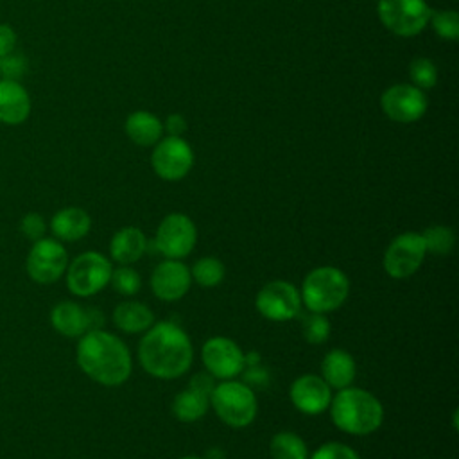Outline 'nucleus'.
<instances>
[{
  "label": "nucleus",
  "mask_w": 459,
  "mask_h": 459,
  "mask_svg": "<svg viewBox=\"0 0 459 459\" xmlns=\"http://www.w3.org/2000/svg\"><path fill=\"white\" fill-rule=\"evenodd\" d=\"M138 360L149 375L170 380L186 373L194 360V348L179 325L160 321L145 330L138 344Z\"/></svg>",
  "instance_id": "nucleus-1"
},
{
  "label": "nucleus",
  "mask_w": 459,
  "mask_h": 459,
  "mask_svg": "<svg viewBox=\"0 0 459 459\" xmlns=\"http://www.w3.org/2000/svg\"><path fill=\"white\" fill-rule=\"evenodd\" d=\"M77 364L91 380L106 387L124 384L133 369L131 353L124 341L100 328L81 335Z\"/></svg>",
  "instance_id": "nucleus-2"
},
{
  "label": "nucleus",
  "mask_w": 459,
  "mask_h": 459,
  "mask_svg": "<svg viewBox=\"0 0 459 459\" xmlns=\"http://www.w3.org/2000/svg\"><path fill=\"white\" fill-rule=\"evenodd\" d=\"M330 414L335 427L346 434L366 436L375 432L384 420L378 398L360 387H342L330 402Z\"/></svg>",
  "instance_id": "nucleus-3"
},
{
  "label": "nucleus",
  "mask_w": 459,
  "mask_h": 459,
  "mask_svg": "<svg viewBox=\"0 0 459 459\" xmlns=\"http://www.w3.org/2000/svg\"><path fill=\"white\" fill-rule=\"evenodd\" d=\"M348 292V276L333 265H321L305 276L299 296L310 312L328 314L346 301Z\"/></svg>",
  "instance_id": "nucleus-4"
},
{
  "label": "nucleus",
  "mask_w": 459,
  "mask_h": 459,
  "mask_svg": "<svg viewBox=\"0 0 459 459\" xmlns=\"http://www.w3.org/2000/svg\"><path fill=\"white\" fill-rule=\"evenodd\" d=\"M210 405L217 416L233 429L247 427L258 411L256 396L249 385L237 380H224L215 384L210 393Z\"/></svg>",
  "instance_id": "nucleus-5"
},
{
  "label": "nucleus",
  "mask_w": 459,
  "mask_h": 459,
  "mask_svg": "<svg viewBox=\"0 0 459 459\" xmlns=\"http://www.w3.org/2000/svg\"><path fill=\"white\" fill-rule=\"evenodd\" d=\"M377 14L389 32L411 38L423 32L432 11L425 0H378Z\"/></svg>",
  "instance_id": "nucleus-6"
},
{
  "label": "nucleus",
  "mask_w": 459,
  "mask_h": 459,
  "mask_svg": "<svg viewBox=\"0 0 459 459\" xmlns=\"http://www.w3.org/2000/svg\"><path fill=\"white\" fill-rule=\"evenodd\" d=\"M111 273V262L104 255L86 251L66 267V287L75 296H93L109 283Z\"/></svg>",
  "instance_id": "nucleus-7"
},
{
  "label": "nucleus",
  "mask_w": 459,
  "mask_h": 459,
  "mask_svg": "<svg viewBox=\"0 0 459 459\" xmlns=\"http://www.w3.org/2000/svg\"><path fill=\"white\" fill-rule=\"evenodd\" d=\"M425 255H427V249H425L421 233L405 231L396 235L389 242L384 253L382 265L391 278L403 280L412 276L420 269Z\"/></svg>",
  "instance_id": "nucleus-8"
},
{
  "label": "nucleus",
  "mask_w": 459,
  "mask_h": 459,
  "mask_svg": "<svg viewBox=\"0 0 459 459\" xmlns=\"http://www.w3.org/2000/svg\"><path fill=\"white\" fill-rule=\"evenodd\" d=\"M151 165L158 178L165 181H179L194 165V151L181 136H165L154 143Z\"/></svg>",
  "instance_id": "nucleus-9"
},
{
  "label": "nucleus",
  "mask_w": 459,
  "mask_h": 459,
  "mask_svg": "<svg viewBox=\"0 0 459 459\" xmlns=\"http://www.w3.org/2000/svg\"><path fill=\"white\" fill-rule=\"evenodd\" d=\"M195 240V224L185 213H169L167 217H163L154 237L158 251L170 260H179L186 256L194 249Z\"/></svg>",
  "instance_id": "nucleus-10"
},
{
  "label": "nucleus",
  "mask_w": 459,
  "mask_h": 459,
  "mask_svg": "<svg viewBox=\"0 0 459 459\" xmlns=\"http://www.w3.org/2000/svg\"><path fill=\"white\" fill-rule=\"evenodd\" d=\"M255 305L265 319L281 323L294 319L299 314L301 296L292 283L285 280H273L258 290Z\"/></svg>",
  "instance_id": "nucleus-11"
},
{
  "label": "nucleus",
  "mask_w": 459,
  "mask_h": 459,
  "mask_svg": "<svg viewBox=\"0 0 459 459\" xmlns=\"http://www.w3.org/2000/svg\"><path fill=\"white\" fill-rule=\"evenodd\" d=\"M380 108L387 118L411 124L425 115L429 100L425 91L414 84H393L382 93Z\"/></svg>",
  "instance_id": "nucleus-12"
},
{
  "label": "nucleus",
  "mask_w": 459,
  "mask_h": 459,
  "mask_svg": "<svg viewBox=\"0 0 459 459\" xmlns=\"http://www.w3.org/2000/svg\"><path fill=\"white\" fill-rule=\"evenodd\" d=\"M68 267V255L61 242L54 238H39L29 251L27 273L38 283L57 281Z\"/></svg>",
  "instance_id": "nucleus-13"
},
{
  "label": "nucleus",
  "mask_w": 459,
  "mask_h": 459,
  "mask_svg": "<svg viewBox=\"0 0 459 459\" xmlns=\"http://www.w3.org/2000/svg\"><path fill=\"white\" fill-rule=\"evenodd\" d=\"M201 357L206 371L213 378H221V380H230L240 375L246 366L244 351L240 350V346L231 339L221 337V335L210 337L203 344Z\"/></svg>",
  "instance_id": "nucleus-14"
},
{
  "label": "nucleus",
  "mask_w": 459,
  "mask_h": 459,
  "mask_svg": "<svg viewBox=\"0 0 459 459\" xmlns=\"http://www.w3.org/2000/svg\"><path fill=\"white\" fill-rule=\"evenodd\" d=\"M190 283V269L179 260L167 258L165 262L158 264L151 274V289L161 301L181 299L188 292Z\"/></svg>",
  "instance_id": "nucleus-15"
},
{
  "label": "nucleus",
  "mask_w": 459,
  "mask_h": 459,
  "mask_svg": "<svg viewBox=\"0 0 459 459\" xmlns=\"http://www.w3.org/2000/svg\"><path fill=\"white\" fill-rule=\"evenodd\" d=\"M290 402L303 414H321L330 407L332 387L317 375H301L290 385Z\"/></svg>",
  "instance_id": "nucleus-16"
},
{
  "label": "nucleus",
  "mask_w": 459,
  "mask_h": 459,
  "mask_svg": "<svg viewBox=\"0 0 459 459\" xmlns=\"http://www.w3.org/2000/svg\"><path fill=\"white\" fill-rule=\"evenodd\" d=\"M30 95L16 79H0V122L18 126L30 115Z\"/></svg>",
  "instance_id": "nucleus-17"
},
{
  "label": "nucleus",
  "mask_w": 459,
  "mask_h": 459,
  "mask_svg": "<svg viewBox=\"0 0 459 459\" xmlns=\"http://www.w3.org/2000/svg\"><path fill=\"white\" fill-rule=\"evenodd\" d=\"M52 326L65 337H79L90 332V308L74 301H61L50 312Z\"/></svg>",
  "instance_id": "nucleus-18"
},
{
  "label": "nucleus",
  "mask_w": 459,
  "mask_h": 459,
  "mask_svg": "<svg viewBox=\"0 0 459 459\" xmlns=\"http://www.w3.org/2000/svg\"><path fill=\"white\" fill-rule=\"evenodd\" d=\"M357 375V366L353 357L341 348L330 350L321 360V378L335 389L351 385Z\"/></svg>",
  "instance_id": "nucleus-19"
},
{
  "label": "nucleus",
  "mask_w": 459,
  "mask_h": 459,
  "mask_svg": "<svg viewBox=\"0 0 459 459\" xmlns=\"http://www.w3.org/2000/svg\"><path fill=\"white\" fill-rule=\"evenodd\" d=\"M145 235L134 228V226H127L118 230L109 242V255L111 258L120 264V265H129L138 262L143 253H145Z\"/></svg>",
  "instance_id": "nucleus-20"
},
{
  "label": "nucleus",
  "mask_w": 459,
  "mask_h": 459,
  "mask_svg": "<svg viewBox=\"0 0 459 459\" xmlns=\"http://www.w3.org/2000/svg\"><path fill=\"white\" fill-rule=\"evenodd\" d=\"M91 228V219L86 213V210L79 206H68L59 210L52 221H50V230L52 233L66 242H75L86 237V233Z\"/></svg>",
  "instance_id": "nucleus-21"
},
{
  "label": "nucleus",
  "mask_w": 459,
  "mask_h": 459,
  "mask_svg": "<svg viewBox=\"0 0 459 459\" xmlns=\"http://www.w3.org/2000/svg\"><path fill=\"white\" fill-rule=\"evenodd\" d=\"M126 134L136 145L149 147L161 140L163 122L149 111H134L126 120Z\"/></svg>",
  "instance_id": "nucleus-22"
},
{
  "label": "nucleus",
  "mask_w": 459,
  "mask_h": 459,
  "mask_svg": "<svg viewBox=\"0 0 459 459\" xmlns=\"http://www.w3.org/2000/svg\"><path fill=\"white\" fill-rule=\"evenodd\" d=\"M113 321L126 333H140L152 326L154 314L140 301H122L113 312Z\"/></svg>",
  "instance_id": "nucleus-23"
},
{
  "label": "nucleus",
  "mask_w": 459,
  "mask_h": 459,
  "mask_svg": "<svg viewBox=\"0 0 459 459\" xmlns=\"http://www.w3.org/2000/svg\"><path fill=\"white\" fill-rule=\"evenodd\" d=\"M210 407V398L195 389H183L172 400V412L183 423L201 420Z\"/></svg>",
  "instance_id": "nucleus-24"
},
{
  "label": "nucleus",
  "mask_w": 459,
  "mask_h": 459,
  "mask_svg": "<svg viewBox=\"0 0 459 459\" xmlns=\"http://www.w3.org/2000/svg\"><path fill=\"white\" fill-rule=\"evenodd\" d=\"M269 450L273 459H308L305 441L294 432H278L273 436Z\"/></svg>",
  "instance_id": "nucleus-25"
},
{
  "label": "nucleus",
  "mask_w": 459,
  "mask_h": 459,
  "mask_svg": "<svg viewBox=\"0 0 459 459\" xmlns=\"http://www.w3.org/2000/svg\"><path fill=\"white\" fill-rule=\"evenodd\" d=\"M224 274H226L224 264L215 256H203L190 269L192 280L203 287L219 285L224 280Z\"/></svg>",
  "instance_id": "nucleus-26"
},
{
  "label": "nucleus",
  "mask_w": 459,
  "mask_h": 459,
  "mask_svg": "<svg viewBox=\"0 0 459 459\" xmlns=\"http://www.w3.org/2000/svg\"><path fill=\"white\" fill-rule=\"evenodd\" d=\"M421 237L427 253L436 256L450 255L455 246V235L448 226H430L421 233Z\"/></svg>",
  "instance_id": "nucleus-27"
},
{
  "label": "nucleus",
  "mask_w": 459,
  "mask_h": 459,
  "mask_svg": "<svg viewBox=\"0 0 459 459\" xmlns=\"http://www.w3.org/2000/svg\"><path fill=\"white\" fill-rule=\"evenodd\" d=\"M411 81L420 90H430L437 82V68L427 57H416L409 66Z\"/></svg>",
  "instance_id": "nucleus-28"
},
{
  "label": "nucleus",
  "mask_w": 459,
  "mask_h": 459,
  "mask_svg": "<svg viewBox=\"0 0 459 459\" xmlns=\"http://www.w3.org/2000/svg\"><path fill=\"white\" fill-rule=\"evenodd\" d=\"M109 283L113 285V289L122 294V296H133L140 290L142 287V278L140 274L129 267V265H120L117 269H113L111 273V280Z\"/></svg>",
  "instance_id": "nucleus-29"
},
{
  "label": "nucleus",
  "mask_w": 459,
  "mask_h": 459,
  "mask_svg": "<svg viewBox=\"0 0 459 459\" xmlns=\"http://www.w3.org/2000/svg\"><path fill=\"white\" fill-rule=\"evenodd\" d=\"M301 332L307 342L310 344H321L328 339L330 335V323L326 319V314H317L310 312L301 325Z\"/></svg>",
  "instance_id": "nucleus-30"
},
{
  "label": "nucleus",
  "mask_w": 459,
  "mask_h": 459,
  "mask_svg": "<svg viewBox=\"0 0 459 459\" xmlns=\"http://www.w3.org/2000/svg\"><path fill=\"white\" fill-rule=\"evenodd\" d=\"M434 32L448 41H454L459 38V14L452 9L432 13L430 16Z\"/></svg>",
  "instance_id": "nucleus-31"
},
{
  "label": "nucleus",
  "mask_w": 459,
  "mask_h": 459,
  "mask_svg": "<svg viewBox=\"0 0 459 459\" xmlns=\"http://www.w3.org/2000/svg\"><path fill=\"white\" fill-rule=\"evenodd\" d=\"M310 459H360L359 454L344 445V443H337V441H332V443H325L321 445L312 455Z\"/></svg>",
  "instance_id": "nucleus-32"
},
{
  "label": "nucleus",
  "mask_w": 459,
  "mask_h": 459,
  "mask_svg": "<svg viewBox=\"0 0 459 459\" xmlns=\"http://www.w3.org/2000/svg\"><path fill=\"white\" fill-rule=\"evenodd\" d=\"M20 230L22 233L30 238V240H39L45 237V231H47V224H45V219L39 215V213H27L22 222H20Z\"/></svg>",
  "instance_id": "nucleus-33"
},
{
  "label": "nucleus",
  "mask_w": 459,
  "mask_h": 459,
  "mask_svg": "<svg viewBox=\"0 0 459 459\" xmlns=\"http://www.w3.org/2000/svg\"><path fill=\"white\" fill-rule=\"evenodd\" d=\"M16 41H18V38H16L14 29L7 23H0V59L13 54Z\"/></svg>",
  "instance_id": "nucleus-34"
},
{
  "label": "nucleus",
  "mask_w": 459,
  "mask_h": 459,
  "mask_svg": "<svg viewBox=\"0 0 459 459\" xmlns=\"http://www.w3.org/2000/svg\"><path fill=\"white\" fill-rule=\"evenodd\" d=\"M242 373H244V384L246 385H258V387H262V385H265L267 384V371L260 366V364H251V366H244V369H242Z\"/></svg>",
  "instance_id": "nucleus-35"
},
{
  "label": "nucleus",
  "mask_w": 459,
  "mask_h": 459,
  "mask_svg": "<svg viewBox=\"0 0 459 459\" xmlns=\"http://www.w3.org/2000/svg\"><path fill=\"white\" fill-rule=\"evenodd\" d=\"M188 387H190V389H195V391H199V393H203V394H206V396L210 398V393H212L213 387H215V378H213L210 373H197V375L190 380Z\"/></svg>",
  "instance_id": "nucleus-36"
},
{
  "label": "nucleus",
  "mask_w": 459,
  "mask_h": 459,
  "mask_svg": "<svg viewBox=\"0 0 459 459\" xmlns=\"http://www.w3.org/2000/svg\"><path fill=\"white\" fill-rule=\"evenodd\" d=\"M185 129H186V122L181 115H169L163 124V131H167L169 136H181Z\"/></svg>",
  "instance_id": "nucleus-37"
},
{
  "label": "nucleus",
  "mask_w": 459,
  "mask_h": 459,
  "mask_svg": "<svg viewBox=\"0 0 459 459\" xmlns=\"http://www.w3.org/2000/svg\"><path fill=\"white\" fill-rule=\"evenodd\" d=\"M181 459H201V457H194V455H186V457H181Z\"/></svg>",
  "instance_id": "nucleus-38"
}]
</instances>
